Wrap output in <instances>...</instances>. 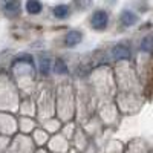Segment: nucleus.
Wrapping results in <instances>:
<instances>
[{
  "mask_svg": "<svg viewBox=\"0 0 153 153\" xmlns=\"http://www.w3.org/2000/svg\"><path fill=\"white\" fill-rule=\"evenodd\" d=\"M92 28L97 29V31H101L107 26V22H109V16L106 11H95L94 16H92Z\"/></svg>",
  "mask_w": 153,
  "mask_h": 153,
  "instance_id": "obj_1",
  "label": "nucleus"
},
{
  "mask_svg": "<svg viewBox=\"0 0 153 153\" xmlns=\"http://www.w3.org/2000/svg\"><path fill=\"white\" fill-rule=\"evenodd\" d=\"M112 57L115 60H129L130 58V51L124 45H117L112 49Z\"/></svg>",
  "mask_w": 153,
  "mask_h": 153,
  "instance_id": "obj_2",
  "label": "nucleus"
},
{
  "mask_svg": "<svg viewBox=\"0 0 153 153\" xmlns=\"http://www.w3.org/2000/svg\"><path fill=\"white\" fill-rule=\"evenodd\" d=\"M81 32L80 31H69L65 37V45L72 48V46H76L80 42H81Z\"/></svg>",
  "mask_w": 153,
  "mask_h": 153,
  "instance_id": "obj_3",
  "label": "nucleus"
},
{
  "mask_svg": "<svg viewBox=\"0 0 153 153\" xmlns=\"http://www.w3.org/2000/svg\"><path fill=\"white\" fill-rule=\"evenodd\" d=\"M2 8L5 11V14L8 17H16L19 12H20V5L17 2H3Z\"/></svg>",
  "mask_w": 153,
  "mask_h": 153,
  "instance_id": "obj_4",
  "label": "nucleus"
},
{
  "mask_svg": "<svg viewBox=\"0 0 153 153\" xmlns=\"http://www.w3.org/2000/svg\"><path fill=\"white\" fill-rule=\"evenodd\" d=\"M136 22H138V17L132 11H124L121 14V23L124 25V26H133Z\"/></svg>",
  "mask_w": 153,
  "mask_h": 153,
  "instance_id": "obj_5",
  "label": "nucleus"
},
{
  "mask_svg": "<svg viewBox=\"0 0 153 153\" xmlns=\"http://www.w3.org/2000/svg\"><path fill=\"white\" fill-rule=\"evenodd\" d=\"M52 12H54V16L57 19H66L69 16V6H66V5H57L52 9Z\"/></svg>",
  "mask_w": 153,
  "mask_h": 153,
  "instance_id": "obj_6",
  "label": "nucleus"
},
{
  "mask_svg": "<svg viewBox=\"0 0 153 153\" xmlns=\"http://www.w3.org/2000/svg\"><path fill=\"white\" fill-rule=\"evenodd\" d=\"M26 9L29 14H38V12H42V3L37 0H29L26 3Z\"/></svg>",
  "mask_w": 153,
  "mask_h": 153,
  "instance_id": "obj_7",
  "label": "nucleus"
},
{
  "mask_svg": "<svg viewBox=\"0 0 153 153\" xmlns=\"http://www.w3.org/2000/svg\"><path fill=\"white\" fill-rule=\"evenodd\" d=\"M141 49L144 51V52H152V51H153V37L152 35H147V37L143 38Z\"/></svg>",
  "mask_w": 153,
  "mask_h": 153,
  "instance_id": "obj_8",
  "label": "nucleus"
},
{
  "mask_svg": "<svg viewBox=\"0 0 153 153\" xmlns=\"http://www.w3.org/2000/svg\"><path fill=\"white\" fill-rule=\"evenodd\" d=\"M54 71H55V74L65 75V74H68V66L65 65V61L58 58V60H55V63H54Z\"/></svg>",
  "mask_w": 153,
  "mask_h": 153,
  "instance_id": "obj_9",
  "label": "nucleus"
},
{
  "mask_svg": "<svg viewBox=\"0 0 153 153\" xmlns=\"http://www.w3.org/2000/svg\"><path fill=\"white\" fill-rule=\"evenodd\" d=\"M51 69V60L48 57H42L40 58V74L42 75H48Z\"/></svg>",
  "mask_w": 153,
  "mask_h": 153,
  "instance_id": "obj_10",
  "label": "nucleus"
},
{
  "mask_svg": "<svg viewBox=\"0 0 153 153\" xmlns=\"http://www.w3.org/2000/svg\"><path fill=\"white\" fill-rule=\"evenodd\" d=\"M16 63H29V65H32V57L28 55V54H22V55H17L14 58V65Z\"/></svg>",
  "mask_w": 153,
  "mask_h": 153,
  "instance_id": "obj_11",
  "label": "nucleus"
}]
</instances>
